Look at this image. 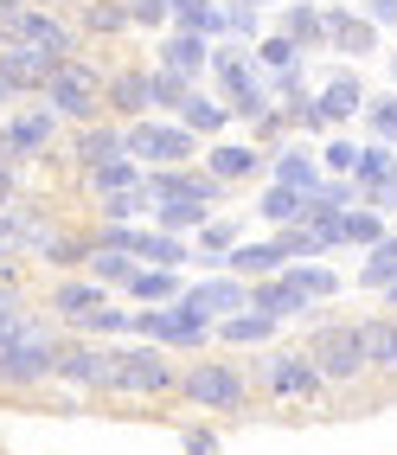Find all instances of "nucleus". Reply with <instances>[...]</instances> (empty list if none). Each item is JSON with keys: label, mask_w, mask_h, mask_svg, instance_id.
<instances>
[{"label": "nucleus", "mask_w": 397, "mask_h": 455, "mask_svg": "<svg viewBox=\"0 0 397 455\" xmlns=\"http://www.w3.org/2000/svg\"><path fill=\"white\" fill-rule=\"evenodd\" d=\"M97 308H109V289L90 276V269H71V276H58L45 289V315H58L65 333H83V321L97 315Z\"/></svg>", "instance_id": "obj_10"}, {"label": "nucleus", "mask_w": 397, "mask_h": 455, "mask_svg": "<svg viewBox=\"0 0 397 455\" xmlns=\"http://www.w3.org/2000/svg\"><path fill=\"white\" fill-rule=\"evenodd\" d=\"M20 45H39V52H52V58H71V52H83L77 13H65V7H26Z\"/></svg>", "instance_id": "obj_20"}, {"label": "nucleus", "mask_w": 397, "mask_h": 455, "mask_svg": "<svg viewBox=\"0 0 397 455\" xmlns=\"http://www.w3.org/2000/svg\"><path fill=\"white\" fill-rule=\"evenodd\" d=\"M179 449H187V455H218V449H225V436H218V417L179 423Z\"/></svg>", "instance_id": "obj_46"}, {"label": "nucleus", "mask_w": 397, "mask_h": 455, "mask_svg": "<svg viewBox=\"0 0 397 455\" xmlns=\"http://www.w3.org/2000/svg\"><path fill=\"white\" fill-rule=\"evenodd\" d=\"M385 180H397V141H365L359 148V167H353L359 199L372 193V187H385Z\"/></svg>", "instance_id": "obj_36"}, {"label": "nucleus", "mask_w": 397, "mask_h": 455, "mask_svg": "<svg viewBox=\"0 0 397 455\" xmlns=\"http://www.w3.org/2000/svg\"><path fill=\"white\" fill-rule=\"evenodd\" d=\"M211 84H218V97H225V103H237L243 90H257V84H263L257 45H243V39H218V45H211Z\"/></svg>", "instance_id": "obj_18"}, {"label": "nucleus", "mask_w": 397, "mask_h": 455, "mask_svg": "<svg viewBox=\"0 0 397 455\" xmlns=\"http://www.w3.org/2000/svg\"><path fill=\"white\" fill-rule=\"evenodd\" d=\"M187 411H205V417H250L257 404V385H250V359L237 353H193V366H179V391H173Z\"/></svg>", "instance_id": "obj_3"}, {"label": "nucleus", "mask_w": 397, "mask_h": 455, "mask_svg": "<svg viewBox=\"0 0 397 455\" xmlns=\"http://www.w3.org/2000/svg\"><path fill=\"white\" fill-rule=\"evenodd\" d=\"M250 385H257V404H276V411H301L308 423H321V417H333L340 411V398L327 391V379H321V366H314V353L308 347H263L257 359H250Z\"/></svg>", "instance_id": "obj_1"}, {"label": "nucleus", "mask_w": 397, "mask_h": 455, "mask_svg": "<svg viewBox=\"0 0 397 455\" xmlns=\"http://www.w3.org/2000/svg\"><path fill=\"white\" fill-rule=\"evenodd\" d=\"M314 97H321V116H327V123L346 129V123H359V116H365V97H372V90L359 84V65H340V71L314 90Z\"/></svg>", "instance_id": "obj_23"}, {"label": "nucleus", "mask_w": 397, "mask_h": 455, "mask_svg": "<svg viewBox=\"0 0 397 455\" xmlns=\"http://www.w3.org/2000/svg\"><path fill=\"white\" fill-rule=\"evenodd\" d=\"M58 77V58L39 52V45H0V90H7L13 103L39 97V90Z\"/></svg>", "instance_id": "obj_13"}, {"label": "nucleus", "mask_w": 397, "mask_h": 455, "mask_svg": "<svg viewBox=\"0 0 397 455\" xmlns=\"http://www.w3.org/2000/svg\"><path fill=\"white\" fill-rule=\"evenodd\" d=\"M179 269H155V263H141L129 283H122V295L135 301V308H167V301H179Z\"/></svg>", "instance_id": "obj_31"}, {"label": "nucleus", "mask_w": 397, "mask_h": 455, "mask_svg": "<svg viewBox=\"0 0 397 455\" xmlns=\"http://www.w3.org/2000/svg\"><path fill=\"white\" fill-rule=\"evenodd\" d=\"M58 347H65V327H58V315H26L20 333L7 347H0V398L13 404H39L45 385L58 379Z\"/></svg>", "instance_id": "obj_2"}, {"label": "nucleus", "mask_w": 397, "mask_h": 455, "mask_svg": "<svg viewBox=\"0 0 397 455\" xmlns=\"http://www.w3.org/2000/svg\"><path fill=\"white\" fill-rule=\"evenodd\" d=\"M83 269H90V276H97L103 289H122V283H129L135 269H141V257H135V251H90Z\"/></svg>", "instance_id": "obj_40"}, {"label": "nucleus", "mask_w": 397, "mask_h": 455, "mask_svg": "<svg viewBox=\"0 0 397 455\" xmlns=\"http://www.w3.org/2000/svg\"><path fill=\"white\" fill-rule=\"evenodd\" d=\"M225 33H231V39H243V45H257V39H263L257 7H243V0H225Z\"/></svg>", "instance_id": "obj_48"}, {"label": "nucleus", "mask_w": 397, "mask_h": 455, "mask_svg": "<svg viewBox=\"0 0 397 455\" xmlns=\"http://www.w3.org/2000/svg\"><path fill=\"white\" fill-rule=\"evenodd\" d=\"M243 135H250L257 148H282V141L295 135V123H289V109L276 103V109H263V116H257V123H250V129H243Z\"/></svg>", "instance_id": "obj_45"}, {"label": "nucleus", "mask_w": 397, "mask_h": 455, "mask_svg": "<svg viewBox=\"0 0 397 455\" xmlns=\"http://www.w3.org/2000/svg\"><path fill=\"white\" fill-rule=\"evenodd\" d=\"M231 276L243 283H257V276H276V269H289V251H282V237H263V244H250V237H237L231 257H225Z\"/></svg>", "instance_id": "obj_26"}, {"label": "nucleus", "mask_w": 397, "mask_h": 455, "mask_svg": "<svg viewBox=\"0 0 397 455\" xmlns=\"http://www.w3.org/2000/svg\"><path fill=\"white\" fill-rule=\"evenodd\" d=\"M276 33H289L301 52H327V7L321 0H282L276 7Z\"/></svg>", "instance_id": "obj_25"}, {"label": "nucleus", "mask_w": 397, "mask_h": 455, "mask_svg": "<svg viewBox=\"0 0 397 455\" xmlns=\"http://www.w3.org/2000/svg\"><path fill=\"white\" fill-rule=\"evenodd\" d=\"M257 65L263 71H295V65H308V52H301L289 33H269V39H257Z\"/></svg>", "instance_id": "obj_43"}, {"label": "nucleus", "mask_w": 397, "mask_h": 455, "mask_svg": "<svg viewBox=\"0 0 397 455\" xmlns=\"http://www.w3.org/2000/svg\"><path fill=\"white\" fill-rule=\"evenodd\" d=\"M103 109L115 116V123H141L147 109V65H129V58H115L109 77H103Z\"/></svg>", "instance_id": "obj_21"}, {"label": "nucleus", "mask_w": 397, "mask_h": 455, "mask_svg": "<svg viewBox=\"0 0 397 455\" xmlns=\"http://www.w3.org/2000/svg\"><path fill=\"white\" fill-rule=\"evenodd\" d=\"M276 327L282 321H269L263 308H237V315H225L218 327H211V340H225L237 353H263V347H276Z\"/></svg>", "instance_id": "obj_24"}, {"label": "nucleus", "mask_w": 397, "mask_h": 455, "mask_svg": "<svg viewBox=\"0 0 397 455\" xmlns=\"http://www.w3.org/2000/svg\"><path fill=\"white\" fill-rule=\"evenodd\" d=\"M301 347L314 353V366H321V379H327V391L333 398H359L365 385H372V359H365V347H359V327L353 321H308V333H301Z\"/></svg>", "instance_id": "obj_5"}, {"label": "nucleus", "mask_w": 397, "mask_h": 455, "mask_svg": "<svg viewBox=\"0 0 397 455\" xmlns=\"http://www.w3.org/2000/svg\"><path fill=\"white\" fill-rule=\"evenodd\" d=\"M109 333H135V315H129V308H115V301L83 321V340H109Z\"/></svg>", "instance_id": "obj_47"}, {"label": "nucleus", "mask_w": 397, "mask_h": 455, "mask_svg": "<svg viewBox=\"0 0 397 455\" xmlns=\"http://www.w3.org/2000/svg\"><path fill=\"white\" fill-rule=\"evenodd\" d=\"M122 7H129V26H141V33H161L173 0H122Z\"/></svg>", "instance_id": "obj_49"}, {"label": "nucleus", "mask_w": 397, "mask_h": 455, "mask_svg": "<svg viewBox=\"0 0 397 455\" xmlns=\"http://www.w3.org/2000/svg\"><path fill=\"white\" fill-rule=\"evenodd\" d=\"M269 180L276 187H295V193H321V180H327V167H321V155L308 141H282V148H269Z\"/></svg>", "instance_id": "obj_22"}, {"label": "nucleus", "mask_w": 397, "mask_h": 455, "mask_svg": "<svg viewBox=\"0 0 397 455\" xmlns=\"http://www.w3.org/2000/svg\"><path fill=\"white\" fill-rule=\"evenodd\" d=\"M289 276H295L301 289H308V295L321 301V308H327V301H333V295H340V276H333V269H327V263H289Z\"/></svg>", "instance_id": "obj_44"}, {"label": "nucleus", "mask_w": 397, "mask_h": 455, "mask_svg": "<svg viewBox=\"0 0 397 455\" xmlns=\"http://www.w3.org/2000/svg\"><path fill=\"white\" fill-rule=\"evenodd\" d=\"M359 148H365V141H353L346 129H333V135L321 141V167H327V180H353V167H359Z\"/></svg>", "instance_id": "obj_41"}, {"label": "nucleus", "mask_w": 397, "mask_h": 455, "mask_svg": "<svg viewBox=\"0 0 397 455\" xmlns=\"http://www.w3.org/2000/svg\"><path fill=\"white\" fill-rule=\"evenodd\" d=\"M211 45L218 39H205V33H167L161 39V65H173L187 84H199V77H211Z\"/></svg>", "instance_id": "obj_28"}, {"label": "nucleus", "mask_w": 397, "mask_h": 455, "mask_svg": "<svg viewBox=\"0 0 397 455\" xmlns=\"http://www.w3.org/2000/svg\"><path fill=\"white\" fill-rule=\"evenodd\" d=\"M211 212H218V205H199V199H155V225L173 231V237H193Z\"/></svg>", "instance_id": "obj_39"}, {"label": "nucleus", "mask_w": 397, "mask_h": 455, "mask_svg": "<svg viewBox=\"0 0 397 455\" xmlns=\"http://www.w3.org/2000/svg\"><path fill=\"white\" fill-rule=\"evenodd\" d=\"M385 71H391V90H397V52H391V58H385Z\"/></svg>", "instance_id": "obj_55"}, {"label": "nucleus", "mask_w": 397, "mask_h": 455, "mask_svg": "<svg viewBox=\"0 0 397 455\" xmlns=\"http://www.w3.org/2000/svg\"><path fill=\"white\" fill-rule=\"evenodd\" d=\"M250 308H263L269 321H295V327H308V321L321 315V301L301 289L289 269H276V276H257V283H250Z\"/></svg>", "instance_id": "obj_11"}, {"label": "nucleus", "mask_w": 397, "mask_h": 455, "mask_svg": "<svg viewBox=\"0 0 397 455\" xmlns=\"http://www.w3.org/2000/svg\"><path fill=\"white\" fill-rule=\"evenodd\" d=\"M122 155L141 167H193L205 155V141L173 116H141V123H122Z\"/></svg>", "instance_id": "obj_6"}, {"label": "nucleus", "mask_w": 397, "mask_h": 455, "mask_svg": "<svg viewBox=\"0 0 397 455\" xmlns=\"http://www.w3.org/2000/svg\"><path fill=\"white\" fill-rule=\"evenodd\" d=\"M141 263H155V269L193 263V237H173V231H161V225H141Z\"/></svg>", "instance_id": "obj_37"}, {"label": "nucleus", "mask_w": 397, "mask_h": 455, "mask_svg": "<svg viewBox=\"0 0 397 455\" xmlns=\"http://www.w3.org/2000/svg\"><path fill=\"white\" fill-rule=\"evenodd\" d=\"M26 7H33V0H0V45H20V26H26Z\"/></svg>", "instance_id": "obj_50"}, {"label": "nucleus", "mask_w": 397, "mask_h": 455, "mask_svg": "<svg viewBox=\"0 0 397 455\" xmlns=\"http://www.w3.org/2000/svg\"><path fill=\"white\" fill-rule=\"evenodd\" d=\"M77 33H83V45L90 39H122V33H135L129 26V7H122V0H77Z\"/></svg>", "instance_id": "obj_32"}, {"label": "nucleus", "mask_w": 397, "mask_h": 455, "mask_svg": "<svg viewBox=\"0 0 397 455\" xmlns=\"http://www.w3.org/2000/svg\"><path fill=\"white\" fill-rule=\"evenodd\" d=\"M321 7H359V0H321Z\"/></svg>", "instance_id": "obj_56"}, {"label": "nucleus", "mask_w": 397, "mask_h": 455, "mask_svg": "<svg viewBox=\"0 0 397 455\" xmlns=\"http://www.w3.org/2000/svg\"><path fill=\"white\" fill-rule=\"evenodd\" d=\"M397 283V231H385L372 251H365V263H359V289H372V295H385Z\"/></svg>", "instance_id": "obj_38"}, {"label": "nucleus", "mask_w": 397, "mask_h": 455, "mask_svg": "<svg viewBox=\"0 0 397 455\" xmlns=\"http://www.w3.org/2000/svg\"><path fill=\"white\" fill-rule=\"evenodd\" d=\"M359 13L378 26V33H397V0H359Z\"/></svg>", "instance_id": "obj_51"}, {"label": "nucleus", "mask_w": 397, "mask_h": 455, "mask_svg": "<svg viewBox=\"0 0 397 455\" xmlns=\"http://www.w3.org/2000/svg\"><path fill=\"white\" fill-rule=\"evenodd\" d=\"M173 33H205V39H231L225 33V0H173L167 7Z\"/></svg>", "instance_id": "obj_34"}, {"label": "nucleus", "mask_w": 397, "mask_h": 455, "mask_svg": "<svg viewBox=\"0 0 397 455\" xmlns=\"http://www.w3.org/2000/svg\"><path fill=\"white\" fill-rule=\"evenodd\" d=\"M7 109H13V97H7V90H0V116H7Z\"/></svg>", "instance_id": "obj_57"}, {"label": "nucleus", "mask_w": 397, "mask_h": 455, "mask_svg": "<svg viewBox=\"0 0 397 455\" xmlns=\"http://www.w3.org/2000/svg\"><path fill=\"white\" fill-rule=\"evenodd\" d=\"M52 155H58V167L90 173V167H103V161L122 155V123H115V116H103V123H83V129H71V141H58Z\"/></svg>", "instance_id": "obj_12"}, {"label": "nucleus", "mask_w": 397, "mask_h": 455, "mask_svg": "<svg viewBox=\"0 0 397 455\" xmlns=\"http://www.w3.org/2000/svg\"><path fill=\"white\" fill-rule=\"evenodd\" d=\"M0 148H7L13 167L52 155V148H58V116H52L39 97H26V109H7V116H0Z\"/></svg>", "instance_id": "obj_8"}, {"label": "nucleus", "mask_w": 397, "mask_h": 455, "mask_svg": "<svg viewBox=\"0 0 397 455\" xmlns=\"http://www.w3.org/2000/svg\"><path fill=\"white\" fill-rule=\"evenodd\" d=\"M378 45H385V33H378L359 7H327V52H333V58L365 65V58H378Z\"/></svg>", "instance_id": "obj_16"}, {"label": "nucleus", "mask_w": 397, "mask_h": 455, "mask_svg": "<svg viewBox=\"0 0 397 455\" xmlns=\"http://www.w3.org/2000/svg\"><path fill=\"white\" fill-rule=\"evenodd\" d=\"M193 90H199V84H187L173 65H161V58L147 65V109H155V116H179V103H187Z\"/></svg>", "instance_id": "obj_35"}, {"label": "nucleus", "mask_w": 397, "mask_h": 455, "mask_svg": "<svg viewBox=\"0 0 397 455\" xmlns=\"http://www.w3.org/2000/svg\"><path fill=\"white\" fill-rule=\"evenodd\" d=\"M385 315H397V283H391V289H385Z\"/></svg>", "instance_id": "obj_54"}, {"label": "nucleus", "mask_w": 397, "mask_h": 455, "mask_svg": "<svg viewBox=\"0 0 397 455\" xmlns=\"http://www.w3.org/2000/svg\"><path fill=\"white\" fill-rule=\"evenodd\" d=\"M365 205H372V212H385V219H397V180L372 187V193H365Z\"/></svg>", "instance_id": "obj_52"}, {"label": "nucleus", "mask_w": 397, "mask_h": 455, "mask_svg": "<svg viewBox=\"0 0 397 455\" xmlns=\"http://www.w3.org/2000/svg\"><path fill=\"white\" fill-rule=\"evenodd\" d=\"M173 123H187L199 141H225V129L237 123V116H231V103L218 97V90H211V97H205V90H193V97L179 103V116H173Z\"/></svg>", "instance_id": "obj_27"}, {"label": "nucleus", "mask_w": 397, "mask_h": 455, "mask_svg": "<svg viewBox=\"0 0 397 455\" xmlns=\"http://www.w3.org/2000/svg\"><path fill=\"white\" fill-rule=\"evenodd\" d=\"M77 187H83L90 199H109V193H135V187H147V167H141V161H129V155H115V161H103V167L77 173Z\"/></svg>", "instance_id": "obj_30"}, {"label": "nucleus", "mask_w": 397, "mask_h": 455, "mask_svg": "<svg viewBox=\"0 0 397 455\" xmlns=\"http://www.w3.org/2000/svg\"><path fill=\"white\" fill-rule=\"evenodd\" d=\"M39 103L58 116V123H71V129H83V123H103V90L97 84H77V77H65V71H58L45 90H39Z\"/></svg>", "instance_id": "obj_17"}, {"label": "nucleus", "mask_w": 397, "mask_h": 455, "mask_svg": "<svg viewBox=\"0 0 397 455\" xmlns=\"http://www.w3.org/2000/svg\"><path fill=\"white\" fill-rule=\"evenodd\" d=\"M109 372H115V347L109 340H83V333H65L58 347V391H71L77 404H103L109 391Z\"/></svg>", "instance_id": "obj_7"}, {"label": "nucleus", "mask_w": 397, "mask_h": 455, "mask_svg": "<svg viewBox=\"0 0 397 455\" xmlns=\"http://www.w3.org/2000/svg\"><path fill=\"white\" fill-rule=\"evenodd\" d=\"M179 308H193L199 321H211V327H218L225 315L250 308V283H243V276H231V269H218V276H205V283H187V289H179Z\"/></svg>", "instance_id": "obj_14"}, {"label": "nucleus", "mask_w": 397, "mask_h": 455, "mask_svg": "<svg viewBox=\"0 0 397 455\" xmlns=\"http://www.w3.org/2000/svg\"><path fill=\"white\" fill-rule=\"evenodd\" d=\"M365 135L372 141H397V90H378V97H365Z\"/></svg>", "instance_id": "obj_42"}, {"label": "nucleus", "mask_w": 397, "mask_h": 455, "mask_svg": "<svg viewBox=\"0 0 397 455\" xmlns=\"http://www.w3.org/2000/svg\"><path fill=\"white\" fill-rule=\"evenodd\" d=\"M173 391H179V366H173L167 347H155V340L115 347V372H109V391H103L109 411H167Z\"/></svg>", "instance_id": "obj_4"}, {"label": "nucleus", "mask_w": 397, "mask_h": 455, "mask_svg": "<svg viewBox=\"0 0 397 455\" xmlns=\"http://www.w3.org/2000/svg\"><path fill=\"white\" fill-rule=\"evenodd\" d=\"M353 327H359L365 359H372V379H391V366H397V315H359Z\"/></svg>", "instance_id": "obj_29"}, {"label": "nucleus", "mask_w": 397, "mask_h": 455, "mask_svg": "<svg viewBox=\"0 0 397 455\" xmlns=\"http://www.w3.org/2000/svg\"><path fill=\"white\" fill-rule=\"evenodd\" d=\"M237 237H243V219H231V212H211V219L193 231V257L211 263V269H225V257H231Z\"/></svg>", "instance_id": "obj_33"}, {"label": "nucleus", "mask_w": 397, "mask_h": 455, "mask_svg": "<svg viewBox=\"0 0 397 455\" xmlns=\"http://www.w3.org/2000/svg\"><path fill=\"white\" fill-rule=\"evenodd\" d=\"M13 199H20V167L0 161V205H13Z\"/></svg>", "instance_id": "obj_53"}, {"label": "nucleus", "mask_w": 397, "mask_h": 455, "mask_svg": "<svg viewBox=\"0 0 397 455\" xmlns=\"http://www.w3.org/2000/svg\"><path fill=\"white\" fill-rule=\"evenodd\" d=\"M314 231L327 237L333 251H372L378 237L391 231V219H385V212H372V205H346V212H327Z\"/></svg>", "instance_id": "obj_19"}, {"label": "nucleus", "mask_w": 397, "mask_h": 455, "mask_svg": "<svg viewBox=\"0 0 397 455\" xmlns=\"http://www.w3.org/2000/svg\"><path fill=\"white\" fill-rule=\"evenodd\" d=\"M378 385H391V391H397V366H391V379H378Z\"/></svg>", "instance_id": "obj_58"}, {"label": "nucleus", "mask_w": 397, "mask_h": 455, "mask_svg": "<svg viewBox=\"0 0 397 455\" xmlns=\"http://www.w3.org/2000/svg\"><path fill=\"white\" fill-rule=\"evenodd\" d=\"M199 167L211 180H225V187H250L257 173H269V148H257L250 135H243V141H205Z\"/></svg>", "instance_id": "obj_15"}, {"label": "nucleus", "mask_w": 397, "mask_h": 455, "mask_svg": "<svg viewBox=\"0 0 397 455\" xmlns=\"http://www.w3.org/2000/svg\"><path fill=\"white\" fill-rule=\"evenodd\" d=\"M135 340H155L167 353H205L211 347V321H199L193 308L167 301V308H141L135 315Z\"/></svg>", "instance_id": "obj_9"}]
</instances>
